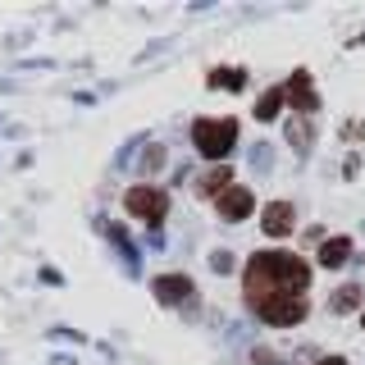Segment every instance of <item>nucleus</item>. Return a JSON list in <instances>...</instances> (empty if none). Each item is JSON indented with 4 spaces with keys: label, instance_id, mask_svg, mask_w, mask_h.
Returning <instances> with one entry per match:
<instances>
[{
    "label": "nucleus",
    "instance_id": "obj_1",
    "mask_svg": "<svg viewBox=\"0 0 365 365\" xmlns=\"http://www.w3.org/2000/svg\"><path fill=\"white\" fill-rule=\"evenodd\" d=\"M306 283H311V265L302 256H292V251H260V256H251L242 288H247L251 311H260L265 302H274L283 292L306 297Z\"/></svg>",
    "mask_w": 365,
    "mask_h": 365
},
{
    "label": "nucleus",
    "instance_id": "obj_2",
    "mask_svg": "<svg viewBox=\"0 0 365 365\" xmlns=\"http://www.w3.org/2000/svg\"><path fill=\"white\" fill-rule=\"evenodd\" d=\"M192 142L205 160H224L237 142V123L233 119H197L192 123Z\"/></svg>",
    "mask_w": 365,
    "mask_h": 365
},
{
    "label": "nucleus",
    "instance_id": "obj_3",
    "mask_svg": "<svg viewBox=\"0 0 365 365\" xmlns=\"http://www.w3.org/2000/svg\"><path fill=\"white\" fill-rule=\"evenodd\" d=\"M123 205H128L133 220H146V224H160L169 215V192L151 187V182H137V187H128V197H123Z\"/></svg>",
    "mask_w": 365,
    "mask_h": 365
},
{
    "label": "nucleus",
    "instance_id": "obj_4",
    "mask_svg": "<svg viewBox=\"0 0 365 365\" xmlns=\"http://www.w3.org/2000/svg\"><path fill=\"white\" fill-rule=\"evenodd\" d=\"M306 311H311V302H306V297H297V292H283V297H274V302H265L256 315L265 319V324H279V329H288V324H302V319H306Z\"/></svg>",
    "mask_w": 365,
    "mask_h": 365
},
{
    "label": "nucleus",
    "instance_id": "obj_5",
    "mask_svg": "<svg viewBox=\"0 0 365 365\" xmlns=\"http://www.w3.org/2000/svg\"><path fill=\"white\" fill-rule=\"evenodd\" d=\"M215 205H220V215H224L228 224H237V220H247V215L256 210V197H251V187H237V182H233V187H228Z\"/></svg>",
    "mask_w": 365,
    "mask_h": 365
},
{
    "label": "nucleus",
    "instance_id": "obj_6",
    "mask_svg": "<svg viewBox=\"0 0 365 365\" xmlns=\"http://www.w3.org/2000/svg\"><path fill=\"white\" fill-rule=\"evenodd\" d=\"M288 101H292V110H302V114H315L319 110V96H315V87H311V73L306 68H297V73L288 78Z\"/></svg>",
    "mask_w": 365,
    "mask_h": 365
},
{
    "label": "nucleus",
    "instance_id": "obj_7",
    "mask_svg": "<svg viewBox=\"0 0 365 365\" xmlns=\"http://www.w3.org/2000/svg\"><path fill=\"white\" fill-rule=\"evenodd\" d=\"M260 224H265V233H269V237H288L292 228H297V210H292V201H269V205H265V220H260Z\"/></svg>",
    "mask_w": 365,
    "mask_h": 365
},
{
    "label": "nucleus",
    "instance_id": "obj_8",
    "mask_svg": "<svg viewBox=\"0 0 365 365\" xmlns=\"http://www.w3.org/2000/svg\"><path fill=\"white\" fill-rule=\"evenodd\" d=\"M187 292H197L187 274H160V279H155V297H160L165 306H178Z\"/></svg>",
    "mask_w": 365,
    "mask_h": 365
},
{
    "label": "nucleus",
    "instance_id": "obj_9",
    "mask_svg": "<svg viewBox=\"0 0 365 365\" xmlns=\"http://www.w3.org/2000/svg\"><path fill=\"white\" fill-rule=\"evenodd\" d=\"M228 187H233V169H228V165H215L210 174H201V182H197L201 197H215V201H220Z\"/></svg>",
    "mask_w": 365,
    "mask_h": 365
},
{
    "label": "nucleus",
    "instance_id": "obj_10",
    "mask_svg": "<svg viewBox=\"0 0 365 365\" xmlns=\"http://www.w3.org/2000/svg\"><path fill=\"white\" fill-rule=\"evenodd\" d=\"M351 260V237H329L324 247H319V265L324 269H338Z\"/></svg>",
    "mask_w": 365,
    "mask_h": 365
},
{
    "label": "nucleus",
    "instance_id": "obj_11",
    "mask_svg": "<svg viewBox=\"0 0 365 365\" xmlns=\"http://www.w3.org/2000/svg\"><path fill=\"white\" fill-rule=\"evenodd\" d=\"M361 302H365V288H361V283H347V288H338L334 297H329V311H334V315H347V311H356Z\"/></svg>",
    "mask_w": 365,
    "mask_h": 365
},
{
    "label": "nucleus",
    "instance_id": "obj_12",
    "mask_svg": "<svg viewBox=\"0 0 365 365\" xmlns=\"http://www.w3.org/2000/svg\"><path fill=\"white\" fill-rule=\"evenodd\" d=\"M283 101H288V91H283V87H274V91H265V96L256 101V110H251V114H256L260 123H269L274 114H279V106H283Z\"/></svg>",
    "mask_w": 365,
    "mask_h": 365
},
{
    "label": "nucleus",
    "instance_id": "obj_13",
    "mask_svg": "<svg viewBox=\"0 0 365 365\" xmlns=\"http://www.w3.org/2000/svg\"><path fill=\"white\" fill-rule=\"evenodd\" d=\"M288 142L297 146V151H306V146L315 142V128H311V119H292V123H288Z\"/></svg>",
    "mask_w": 365,
    "mask_h": 365
},
{
    "label": "nucleus",
    "instance_id": "obj_14",
    "mask_svg": "<svg viewBox=\"0 0 365 365\" xmlns=\"http://www.w3.org/2000/svg\"><path fill=\"white\" fill-rule=\"evenodd\" d=\"M242 83H247L242 68H215V73H210V87H228V91H237Z\"/></svg>",
    "mask_w": 365,
    "mask_h": 365
},
{
    "label": "nucleus",
    "instance_id": "obj_15",
    "mask_svg": "<svg viewBox=\"0 0 365 365\" xmlns=\"http://www.w3.org/2000/svg\"><path fill=\"white\" fill-rule=\"evenodd\" d=\"M251 361H256V365H279V361H274V351H265V347L251 351Z\"/></svg>",
    "mask_w": 365,
    "mask_h": 365
},
{
    "label": "nucleus",
    "instance_id": "obj_16",
    "mask_svg": "<svg viewBox=\"0 0 365 365\" xmlns=\"http://www.w3.org/2000/svg\"><path fill=\"white\" fill-rule=\"evenodd\" d=\"M319 365H347V361H342V356H324V361H319Z\"/></svg>",
    "mask_w": 365,
    "mask_h": 365
},
{
    "label": "nucleus",
    "instance_id": "obj_17",
    "mask_svg": "<svg viewBox=\"0 0 365 365\" xmlns=\"http://www.w3.org/2000/svg\"><path fill=\"white\" fill-rule=\"evenodd\" d=\"M361 329H365V315H361Z\"/></svg>",
    "mask_w": 365,
    "mask_h": 365
}]
</instances>
